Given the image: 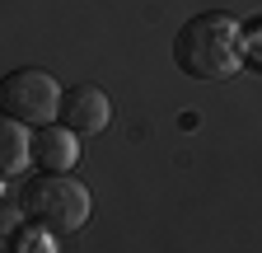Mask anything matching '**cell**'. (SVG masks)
Instances as JSON below:
<instances>
[{"label":"cell","mask_w":262,"mask_h":253,"mask_svg":"<svg viewBox=\"0 0 262 253\" xmlns=\"http://www.w3.org/2000/svg\"><path fill=\"white\" fill-rule=\"evenodd\" d=\"M173 61L192 80H229L244 66V28L225 10H202L178 28Z\"/></svg>","instance_id":"obj_1"},{"label":"cell","mask_w":262,"mask_h":253,"mask_svg":"<svg viewBox=\"0 0 262 253\" xmlns=\"http://www.w3.org/2000/svg\"><path fill=\"white\" fill-rule=\"evenodd\" d=\"M19 211L52 235H75L89 220V187L71 178V169H38L19 187Z\"/></svg>","instance_id":"obj_2"},{"label":"cell","mask_w":262,"mask_h":253,"mask_svg":"<svg viewBox=\"0 0 262 253\" xmlns=\"http://www.w3.org/2000/svg\"><path fill=\"white\" fill-rule=\"evenodd\" d=\"M0 113L19 117L24 126H42L61 113V85L42 66H19L0 80Z\"/></svg>","instance_id":"obj_3"},{"label":"cell","mask_w":262,"mask_h":253,"mask_svg":"<svg viewBox=\"0 0 262 253\" xmlns=\"http://www.w3.org/2000/svg\"><path fill=\"white\" fill-rule=\"evenodd\" d=\"M61 122L80 136H98L113 122V103L98 85H75V89L61 94Z\"/></svg>","instance_id":"obj_4"},{"label":"cell","mask_w":262,"mask_h":253,"mask_svg":"<svg viewBox=\"0 0 262 253\" xmlns=\"http://www.w3.org/2000/svg\"><path fill=\"white\" fill-rule=\"evenodd\" d=\"M28 155L38 169H75L80 164V132H71V126H38V132L28 136Z\"/></svg>","instance_id":"obj_5"},{"label":"cell","mask_w":262,"mask_h":253,"mask_svg":"<svg viewBox=\"0 0 262 253\" xmlns=\"http://www.w3.org/2000/svg\"><path fill=\"white\" fill-rule=\"evenodd\" d=\"M24 164H33V155H28V132H24V122L10 117V113H0V174H19Z\"/></svg>","instance_id":"obj_6"},{"label":"cell","mask_w":262,"mask_h":253,"mask_svg":"<svg viewBox=\"0 0 262 253\" xmlns=\"http://www.w3.org/2000/svg\"><path fill=\"white\" fill-rule=\"evenodd\" d=\"M10 248H19V253H52L56 248V235L47 230V225H38V220H33V225H19V235H14V244Z\"/></svg>","instance_id":"obj_7"},{"label":"cell","mask_w":262,"mask_h":253,"mask_svg":"<svg viewBox=\"0 0 262 253\" xmlns=\"http://www.w3.org/2000/svg\"><path fill=\"white\" fill-rule=\"evenodd\" d=\"M19 216H24L19 202H14V206H10V202H0V248H10V244H14V235H19Z\"/></svg>","instance_id":"obj_8"},{"label":"cell","mask_w":262,"mask_h":253,"mask_svg":"<svg viewBox=\"0 0 262 253\" xmlns=\"http://www.w3.org/2000/svg\"><path fill=\"white\" fill-rule=\"evenodd\" d=\"M0 202H5V174H0Z\"/></svg>","instance_id":"obj_9"}]
</instances>
